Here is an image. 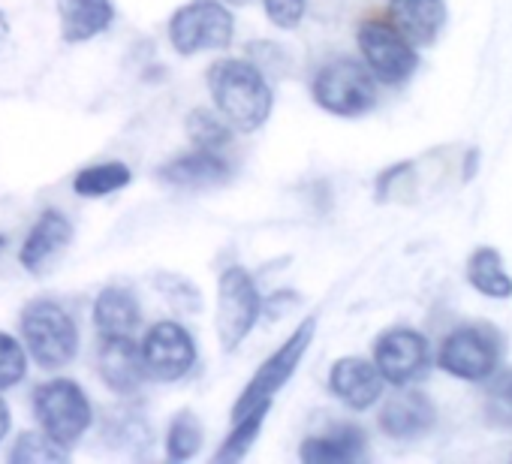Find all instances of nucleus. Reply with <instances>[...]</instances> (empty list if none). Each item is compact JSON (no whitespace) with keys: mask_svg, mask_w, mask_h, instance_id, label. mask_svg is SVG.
<instances>
[{"mask_svg":"<svg viewBox=\"0 0 512 464\" xmlns=\"http://www.w3.org/2000/svg\"><path fill=\"white\" fill-rule=\"evenodd\" d=\"M208 94L232 130L253 133L272 115L269 76L247 58H220L208 70Z\"/></svg>","mask_w":512,"mask_h":464,"instance_id":"nucleus-1","label":"nucleus"},{"mask_svg":"<svg viewBox=\"0 0 512 464\" xmlns=\"http://www.w3.org/2000/svg\"><path fill=\"white\" fill-rule=\"evenodd\" d=\"M22 341L28 356L46 368H64L79 353V326L73 314L55 299H34L22 311Z\"/></svg>","mask_w":512,"mask_h":464,"instance_id":"nucleus-2","label":"nucleus"},{"mask_svg":"<svg viewBox=\"0 0 512 464\" xmlns=\"http://www.w3.org/2000/svg\"><path fill=\"white\" fill-rule=\"evenodd\" d=\"M34 416L40 422V431L70 449L88 434L94 422V407L88 392L76 380L55 377L34 389Z\"/></svg>","mask_w":512,"mask_h":464,"instance_id":"nucleus-3","label":"nucleus"},{"mask_svg":"<svg viewBox=\"0 0 512 464\" xmlns=\"http://www.w3.org/2000/svg\"><path fill=\"white\" fill-rule=\"evenodd\" d=\"M314 100L338 118H362L377 106V79L356 58H335L314 76Z\"/></svg>","mask_w":512,"mask_h":464,"instance_id":"nucleus-4","label":"nucleus"},{"mask_svg":"<svg viewBox=\"0 0 512 464\" xmlns=\"http://www.w3.org/2000/svg\"><path fill=\"white\" fill-rule=\"evenodd\" d=\"M235 37V19L223 0H187L169 19V43L178 55L220 52Z\"/></svg>","mask_w":512,"mask_h":464,"instance_id":"nucleus-5","label":"nucleus"},{"mask_svg":"<svg viewBox=\"0 0 512 464\" xmlns=\"http://www.w3.org/2000/svg\"><path fill=\"white\" fill-rule=\"evenodd\" d=\"M314 332H317V320H314V317L305 320V323H299V326L293 329V335H290V338H287V341H284L260 368H256V374H253L250 383L241 389V395H238V401H235V407H232V419L244 416L247 410L260 407V404L275 401V395L290 383V377L296 374L299 362L305 359V353H308V347H311V341H314Z\"/></svg>","mask_w":512,"mask_h":464,"instance_id":"nucleus-6","label":"nucleus"},{"mask_svg":"<svg viewBox=\"0 0 512 464\" xmlns=\"http://www.w3.org/2000/svg\"><path fill=\"white\" fill-rule=\"evenodd\" d=\"M356 43L362 52V64L383 85H404L419 70L416 46L392 22H365L356 34Z\"/></svg>","mask_w":512,"mask_h":464,"instance_id":"nucleus-7","label":"nucleus"},{"mask_svg":"<svg viewBox=\"0 0 512 464\" xmlns=\"http://www.w3.org/2000/svg\"><path fill=\"white\" fill-rule=\"evenodd\" d=\"M263 317V296L256 290L250 272L232 266L217 281V338L226 353H232Z\"/></svg>","mask_w":512,"mask_h":464,"instance_id":"nucleus-8","label":"nucleus"},{"mask_svg":"<svg viewBox=\"0 0 512 464\" xmlns=\"http://www.w3.org/2000/svg\"><path fill=\"white\" fill-rule=\"evenodd\" d=\"M437 368L464 383H485L500 368L497 335L488 326L452 329L437 350Z\"/></svg>","mask_w":512,"mask_h":464,"instance_id":"nucleus-9","label":"nucleus"},{"mask_svg":"<svg viewBox=\"0 0 512 464\" xmlns=\"http://www.w3.org/2000/svg\"><path fill=\"white\" fill-rule=\"evenodd\" d=\"M145 374L157 383H178L196 368V341L178 320H160L139 344Z\"/></svg>","mask_w":512,"mask_h":464,"instance_id":"nucleus-10","label":"nucleus"},{"mask_svg":"<svg viewBox=\"0 0 512 464\" xmlns=\"http://www.w3.org/2000/svg\"><path fill=\"white\" fill-rule=\"evenodd\" d=\"M380 377L392 386H413L431 368V344L410 326H392L374 341V359Z\"/></svg>","mask_w":512,"mask_h":464,"instance_id":"nucleus-11","label":"nucleus"},{"mask_svg":"<svg viewBox=\"0 0 512 464\" xmlns=\"http://www.w3.org/2000/svg\"><path fill=\"white\" fill-rule=\"evenodd\" d=\"M386 380L377 365L362 356H344L329 371V392L350 410H371L383 398Z\"/></svg>","mask_w":512,"mask_h":464,"instance_id":"nucleus-12","label":"nucleus"},{"mask_svg":"<svg viewBox=\"0 0 512 464\" xmlns=\"http://www.w3.org/2000/svg\"><path fill=\"white\" fill-rule=\"evenodd\" d=\"M434 422H437L434 401L425 392L407 386H401V392H395L380 410V431L395 440H416L428 434Z\"/></svg>","mask_w":512,"mask_h":464,"instance_id":"nucleus-13","label":"nucleus"},{"mask_svg":"<svg viewBox=\"0 0 512 464\" xmlns=\"http://www.w3.org/2000/svg\"><path fill=\"white\" fill-rule=\"evenodd\" d=\"M97 362H100L103 383L121 398L136 395L142 389L145 377H148L145 362H142V350H139V344H133V335L103 338Z\"/></svg>","mask_w":512,"mask_h":464,"instance_id":"nucleus-14","label":"nucleus"},{"mask_svg":"<svg viewBox=\"0 0 512 464\" xmlns=\"http://www.w3.org/2000/svg\"><path fill=\"white\" fill-rule=\"evenodd\" d=\"M70 239H73L70 217L64 211H58V208H49V211H43L37 217L34 229L28 232V239L22 245V254H19V263L28 272L40 275L46 269V263L70 245Z\"/></svg>","mask_w":512,"mask_h":464,"instance_id":"nucleus-15","label":"nucleus"},{"mask_svg":"<svg viewBox=\"0 0 512 464\" xmlns=\"http://www.w3.org/2000/svg\"><path fill=\"white\" fill-rule=\"evenodd\" d=\"M229 172H232V166L226 157H220V151L199 148V151H190V154H181V157L163 163L157 169V178L172 187H211V184L226 181Z\"/></svg>","mask_w":512,"mask_h":464,"instance_id":"nucleus-16","label":"nucleus"},{"mask_svg":"<svg viewBox=\"0 0 512 464\" xmlns=\"http://www.w3.org/2000/svg\"><path fill=\"white\" fill-rule=\"evenodd\" d=\"M305 464H350L368 455V437L359 425H335L326 434H314L299 449Z\"/></svg>","mask_w":512,"mask_h":464,"instance_id":"nucleus-17","label":"nucleus"},{"mask_svg":"<svg viewBox=\"0 0 512 464\" xmlns=\"http://www.w3.org/2000/svg\"><path fill=\"white\" fill-rule=\"evenodd\" d=\"M389 22L413 43L431 46L446 25L443 0H389Z\"/></svg>","mask_w":512,"mask_h":464,"instance_id":"nucleus-18","label":"nucleus"},{"mask_svg":"<svg viewBox=\"0 0 512 464\" xmlns=\"http://www.w3.org/2000/svg\"><path fill=\"white\" fill-rule=\"evenodd\" d=\"M94 326L103 338L133 335L142 323V305L139 299L124 287H106L94 299Z\"/></svg>","mask_w":512,"mask_h":464,"instance_id":"nucleus-19","label":"nucleus"},{"mask_svg":"<svg viewBox=\"0 0 512 464\" xmlns=\"http://www.w3.org/2000/svg\"><path fill=\"white\" fill-rule=\"evenodd\" d=\"M58 10L67 43H88L97 34L109 31L115 19L112 0H58Z\"/></svg>","mask_w":512,"mask_h":464,"instance_id":"nucleus-20","label":"nucleus"},{"mask_svg":"<svg viewBox=\"0 0 512 464\" xmlns=\"http://www.w3.org/2000/svg\"><path fill=\"white\" fill-rule=\"evenodd\" d=\"M467 284L485 299H512V275L494 248H476L467 260Z\"/></svg>","mask_w":512,"mask_h":464,"instance_id":"nucleus-21","label":"nucleus"},{"mask_svg":"<svg viewBox=\"0 0 512 464\" xmlns=\"http://www.w3.org/2000/svg\"><path fill=\"white\" fill-rule=\"evenodd\" d=\"M269 410H272V401H269V404H260V407H253V410H247V413L238 416V419H232V431H229V437L220 443L214 461H220V464H235V461H241V458L250 452V446L256 443V437H260Z\"/></svg>","mask_w":512,"mask_h":464,"instance_id":"nucleus-22","label":"nucleus"},{"mask_svg":"<svg viewBox=\"0 0 512 464\" xmlns=\"http://www.w3.org/2000/svg\"><path fill=\"white\" fill-rule=\"evenodd\" d=\"M133 181V172L127 163H100V166H88L76 175L73 181V190L79 196H109V193H118L121 187H127Z\"/></svg>","mask_w":512,"mask_h":464,"instance_id":"nucleus-23","label":"nucleus"},{"mask_svg":"<svg viewBox=\"0 0 512 464\" xmlns=\"http://www.w3.org/2000/svg\"><path fill=\"white\" fill-rule=\"evenodd\" d=\"M187 127V139L196 145V148H208V151H220L232 142V124L211 112V109H193L184 121Z\"/></svg>","mask_w":512,"mask_h":464,"instance_id":"nucleus-24","label":"nucleus"},{"mask_svg":"<svg viewBox=\"0 0 512 464\" xmlns=\"http://www.w3.org/2000/svg\"><path fill=\"white\" fill-rule=\"evenodd\" d=\"M202 437H205L202 422L190 410H181L169 422V431H166V455H169V461H190L202 449Z\"/></svg>","mask_w":512,"mask_h":464,"instance_id":"nucleus-25","label":"nucleus"},{"mask_svg":"<svg viewBox=\"0 0 512 464\" xmlns=\"http://www.w3.org/2000/svg\"><path fill=\"white\" fill-rule=\"evenodd\" d=\"M67 458H70V449L55 443L46 431L19 434L16 446L10 449L13 464H55V461H67Z\"/></svg>","mask_w":512,"mask_h":464,"instance_id":"nucleus-26","label":"nucleus"},{"mask_svg":"<svg viewBox=\"0 0 512 464\" xmlns=\"http://www.w3.org/2000/svg\"><path fill=\"white\" fill-rule=\"evenodd\" d=\"M485 416L500 428H512V371L497 368L485 386Z\"/></svg>","mask_w":512,"mask_h":464,"instance_id":"nucleus-27","label":"nucleus"},{"mask_svg":"<svg viewBox=\"0 0 512 464\" xmlns=\"http://www.w3.org/2000/svg\"><path fill=\"white\" fill-rule=\"evenodd\" d=\"M28 374V350L13 335L0 332V392L13 389Z\"/></svg>","mask_w":512,"mask_h":464,"instance_id":"nucleus-28","label":"nucleus"},{"mask_svg":"<svg viewBox=\"0 0 512 464\" xmlns=\"http://www.w3.org/2000/svg\"><path fill=\"white\" fill-rule=\"evenodd\" d=\"M154 284H157L160 296H163L169 305H175L178 311H184V314H196V311L202 308V293H199V287H196V284H190L187 278L172 275V272H160V275L154 278Z\"/></svg>","mask_w":512,"mask_h":464,"instance_id":"nucleus-29","label":"nucleus"},{"mask_svg":"<svg viewBox=\"0 0 512 464\" xmlns=\"http://www.w3.org/2000/svg\"><path fill=\"white\" fill-rule=\"evenodd\" d=\"M106 437L121 443V446H130V443H151V428L145 425V419L136 413V410H124V413H115L106 425Z\"/></svg>","mask_w":512,"mask_h":464,"instance_id":"nucleus-30","label":"nucleus"},{"mask_svg":"<svg viewBox=\"0 0 512 464\" xmlns=\"http://www.w3.org/2000/svg\"><path fill=\"white\" fill-rule=\"evenodd\" d=\"M247 52H250L247 61H253L266 76H281L290 67V55L278 43H253Z\"/></svg>","mask_w":512,"mask_h":464,"instance_id":"nucleus-31","label":"nucleus"},{"mask_svg":"<svg viewBox=\"0 0 512 464\" xmlns=\"http://www.w3.org/2000/svg\"><path fill=\"white\" fill-rule=\"evenodd\" d=\"M263 10H266L272 25L290 31V28H296L305 19L308 0H263Z\"/></svg>","mask_w":512,"mask_h":464,"instance_id":"nucleus-32","label":"nucleus"},{"mask_svg":"<svg viewBox=\"0 0 512 464\" xmlns=\"http://www.w3.org/2000/svg\"><path fill=\"white\" fill-rule=\"evenodd\" d=\"M296 302H299L296 293H275V296H269V302H263V311L269 317H281V311L290 308V305H296Z\"/></svg>","mask_w":512,"mask_h":464,"instance_id":"nucleus-33","label":"nucleus"},{"mask_svg":"<svg viewBox=\"0 0 512 464\" xmlns=\"http://www.w3.org/2000/svg\"><path fill=\"white\" fill-rule=\"evenodd\" d=\"M13 428V413H10V404L0 398V440H4Z\"/></svg>","mask_w":512,"mask_h":464,"instance_id":"nucleus-34","label":"nucleus"},{"mask_svg":"<svg viewBox=\"0 0 512 464\" xmlns=\"http://www.w3.org/2000/svg\"><path fill=\"white\" fill-rule=\"evenodd\" d=\"M7 34H10V19H7L4 13H0V43L7 40Z\"/></svg>","mask_w":512,"mask_h":464,"instance_id":"nucleus-35","label":"nucleus"},{"mask_svg":"<svg viewBox=\"0 0 512 464\" xmlns=\"http://www.w3.org/2000/svg\"><path fill=\"white\" fill-rule=\"evenodd\" d=\"M226 7H247V4H253V0H223Z\"/></svg>","mask_w":512,"mask_h":464,"instance_id":"nucleus-36","label":"nucleus"},{"mask_svg":"<svg viewBox=\"0 0 512 464\" xmlns=\"http://www.w3.org/2000/svg\"><path fill=\"white\" fill-rule=\"evenodd\" d=\"M7 245V236H0V248H4Z\"/></svg>","mask_w":512,"mask_h":464,"instance_id":"nucleus-37","label":"nucleus"}]
</instances>
